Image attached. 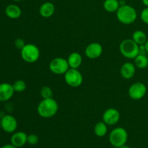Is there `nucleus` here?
<instances>
[{
    "label": "nucleus",
    "mask_w": 148,
    "mask_h": 148,
    "mask_svg": "<svg viewBox=\"0 0 148 148\" xmlns=\"http://www.w3.org/2000/svg\"><path fill=\"white\" fill-rule=\"evenodd\" d=\"M12 84L2 82L0 84V102H7L13 97L14 93Z\"/></svg>",
    "instance_id": "nucleus-12"
},
{
    "label": "nucleus",
    "mask_w": 148,
    "mask_h": 148,
    "mask_svg": "<svg viewBox=\"0 0 148 148\" xmlns=\"http://www.w3.org/2000/svg\"><path fill=\"white\" fill-rule=\"evenodd\" d=\"M134 64L138 69H146L148 66V57L147 55L138 54L134 59Z\"/></svg>",
    "instance_id": "nucleus-21"
},
{
    "label": "nucleus",
    "mask_w": 148,
    "mask_h": 148,
    "mask_svg": "<svg viewBox=\"0 0 148 148\" xmlns=\"http://www.w3.org/2000/svg\"><path fill=\"white\" fill-rule=\"evenodd\" d=\"M64 77L66 83L72 88H78L82 85L83 82V77L78 69L69 68L64 75Z\"/></svg>",
    "instance_id": "nucleus-6"
},
{
    "label": "nucleus",
    "mask_w": 148,
    "mask_h": 148,
    "mask_svg": "<svg viewBox=\"0 0 148 148\" xmlns=\"http://www.w3.org/2000/svg\"><path fill=\"white\" fill-rule=\"evenodd\" d=\"M5 14L12 20H16L21 17L22 10L17 4H9L5 8Z\"/></svg>",
    "instance_id": "nucleus-16"
},
{
    "label": "nucleus",
    "mask_w": 148,
    "mask_h": 148,
    "mask_svg": "<svg viewBox=\"0 0 148 148\" xmlns=\"http://www.w3.org/2000/svg\"><path fill=\"white\" fill-rule=\"evenodd\" d=\"M67 62L69 68L78 69L82 63V56L78 52H72L67 57Z\"/></svg>",
    "instance_id": "nucleus-17"
},
{
    "label": "nucleus",
    "mask_w": 148,
    "mask_h": 148,
    "mask_svg": "<svg viewBox=\"0 0 148 148\" xmlns=\"http://www.w3.org/2000/svg\"><path fill=\"white\" fill-rule=\"evenodd\" d=\"M12 86L15 92H23L27 88V85L23 79H17L14 81V83L12 84Z\"/></svg>",
    "instance_id": "nucleus-22"
},
{
    "label": "nucleus",
    "mask_w": 148,
    "mask_h": 148,
    "mask_svg": "<svg viewBox=\"0 0 148 148\" xmlns=\"http://www.w3.org/2000/svg\"><path fill=\"white\" fill-rule=\"evenodd\" d=\"M55 12V6L51 1H46L40 6L39 13L43 18H49L52 17Z\"/></svg>",
    "instance_id": "nucleus-15"
},
{
    "label": "nucleus",
    "mask_w": 148,
    "mask_h": 148,
    "mask_svg": "<svg viewBox=\"0 0 148 148\" xmlns=\"http://www.w3.org/2000/svg\"><path fill=\"white\" fill-rule=\"evenodd\" d=\"M136 66L132 62H126L121 66L120 69L121 76L125 79H130L133 78L136 73Z\"/></svg>",
    "instance_id": "nucleus-14"
},
{
    "label": "nucleus",
    "mask_w": 148,
    "mask_h": 148,
    "mask_svg": "<svg viewBox=\"0 0 148 148\" xmlns=\"http://www.w3.org/2000/svg\"><path fill=\"white\" fill-rule=\"evenodd\" d=\"M145 46L146 50H147V53H148V39L147 40V41H146V43H145Z\"/></svg>",
    "instance_id": "nucleus-29"
},
{
    "label": "nucleus",
    "mask_w": 148,
    "mask_h": 148,
    "mask_svg": "<svg viewBox=\"0 0 148 148\" xmlns=\"http://www.w3.org/2000/svg\"><path fill=\"white\" fill-rule=\"evenodd\" d=\"M17 121L16 118L10 114L4 115L1 117V128L8 134L15 132L17 129Z\"/></svg>",
    "instance_id": "nucleus-9"
},
{
    "label": "nucleus",
    "mask_w": 148,
    "mask_h": 148,
    "mask_svg": "<svg viewBox=\"0 0 148 148\" xmlns=\"http://www.w3.org/2000/svg\"><path fill=\"white\" fill-rule=\"evenodd\" d=\"M1 148H17V147H14V146L13 145H12L11 143H10V144L4 145H3Z\"/></svg>",
    "instance_id": "nucleus-27"
},
{
    "label": "nucleus",
    "mask_w": 148,
    "mask_h": 148,
    "mask_svg": "<svg viewBox=\"0 0 148 148\" xmlns=\"http://www.w3.org/2000/svg\"><path fill=\"white\" fill-rule=\"evenodd\" d=\"M120 7L119 0H105L103 2V8L109 13L116 12Z\"/></svg>",
    "instance_id": "nucleus-18"
},
{
    "label": "nucleus",
    "mask_w": 148,
    "mask_h": 148,
    "mask_svg": "<svg viewBox=\"0 0 148 148\" xmlns=\"http://www.w3.org/2000/svg\"><path fill=\"white\" fill-rule=\"evenodd\" d=\"M142 2L145 7H148V0H142Z\"/></svg>",
    "instance_id": "nucleus-28"
},
{
    "label": "nucleus",
    "mask_w": 148,
    "mask_h": 148,
    "mask_svg": "<svg viewBox=\"0 0 148 148\" xmlns=\"http://www.w3.org/2000/svg\"><path fill=\"white\" fill-rule=\"evenodd\" d=\"M0 128H1V118H0Z\"/></svg>",
    "instance_id": "nucleus-32"
},
{
    "label": "nucleus",
    "mask_w": 148,
    "mask_h": 148,
    "mask_svg": "<svg viewBox=\"0 0 148 148\" xmlns=\"http://www.w3.org/2000/svg\"><path fill=\"white\" fill-rule=\"evenodd\" d=\"M49 68L52 73L55 75H64L69 69L67 59L62 57H56L52 59L49 64Z\"/></svg>",
    "instance_id": "nucleus-7"
},
{
    "label": "nucleus",
    "mask_w": 148,
    "mask_h": 148,
    "mask_svg": "<svg viewBox=\"0 0 148 148\" xmlns=\"http://www.w3.org/2000/svg\"><path fill=\"white\" fill-rule=\"evenodd\" d=\"M39 138L38 135L36 134H30L27 135V143H28L30 145H36L38 143Z\"/></svg>",
    "instance_id": "nucleus-24"
},
{
    "label": "nucleus",
    "mask_w": 148,
    "mask_h": 148,
    "mask_svg": "<svg viewBox=\"0 0 148 148\" xmlns=\"http://www.w3.org/2000/svg\"><path fill=\"white\" fill-rule=\"evenodd\" d=\"M59 110V104L53 98L43 99L38 103L37 112L40 117L44 119H50L54 116Z\"/></svg>",
    "instance_id": "nucleus-1"
},
{
    "label": "nucleus",
    "mask_w": 148,
    "mask_h": 148,
    "mask_svg": "<svg viewBox=\"0 0 148 148\" xmlns=\"http://www.w3.org/2000/svg\"><path fill=\"white\" fill-rule=\"evenodd\" d=\"M121 118L120 112L114 108H107L103 114V121L106 123L108 126H113L116 124L119 121Z\"/></svg>",
    "instance_id": "nucleus-10"
},
{
    "label": "nucleus",
    "mask_w": 148,
    "mask_h": 148,
    "mask_svg": "<svg viewBox=\"0 0 148 148\" xmlns=\"http://www.w3.org/2000/svg\"><path fill=\"white\" fill-rule=\"evenodd\" d=\"M103 49L101 43L93 42L86 46L85 50V54L88 59H96L102 55Z\"/></svg>",
    "instance_id": "nucleus-11"
},
{
    "label": "nucleus",
    "mask_w": 148,
    "mask_h": 148,
    "mask_svg": "<svg viewBox=\"0 0 148 148\" xmlns=\"http://www.w3.org/2000/svg\"><path fill=\"white\" fill-rule=\"evenodd\" d=\"M132 39L137 44L140 45H143L146 43L147 40V37L146 33L144 31L140 30H135L134 33H132Z\"/></svg>",
    "instance_id": "nucleus-20"
},
{
    "label": "nucleus",
    "mask_w": 148,
    "mask_h": 148,
    "mask_svg": "<svg viewBox=\"0 0 148 148\" xmlns=\"http://www.w3.org/2000/svg\"><path fill=\"white\" fill-rule=\"evenodd\" d=\"M120 53L129 59H134L139 54V45L132 38L123 40L119 45Z\"/></svg>",
    "instance_id": "nucleus-4"
},
{
    "label": "nucleus",
    "mask_w": 148,
    "mask_h": 148,
    "mask_svg": "<svg viewBox=\"0 0 148 148\" xmlns=\"http://www.w3.org/2000/svg\"><path fill=\"white\" fill-rule=\"evenodd\" d=\"M14 46H15L17 49H19V50L20 51L25 46L26 43L23 39L20 38H19L15 39V40H14Z\"/></svg>",
    "instance_id": "nucleus-26"
},
{
    "label": "nucleus",
    "mask_w": 148,
    "mask_h": 148,
    "mask_svg": "<svg viewBox=\"0 0 148 148\" xmlns=\"http://www.w3.org/2000/svg\"><path fill=\"white\" fill-rule=\"evenodd\" d=\"M40 94L43 99L53 98V90L48 85H44L40 88Z\"/></svg>",
    "instance_id": "nucleus-23"
},
{
    "label": "nucleus",
    "mask_w": 148,
    "mask_h": 148,
    "mask_svg": "<svg viewBox=\"0 0 148 148\" xmlns=\"http://www.w3.org/2000/svg\"><path fill=\"white\" fill-rule=\"evenodd\" d=\"M119 148H131V147H130V146L127 145V144H125V145H124L123 146H121V147H119Z\"/></svg>",
    "instance_id": "nucleus-30"
},
{
    "label": "nucleus",
    "mask_w": 148,
    "mask_h": 148,
    "mask_svg": "<svg viewBox=\"0 0 148 148\" xmlns=\"http://www.w3.org/2000/svg\"><path fill=\"white\" fill-rule=\"evenodd\" d=\"M94 133L98 137H103L108 133V125L104 121H99L94 127Z\"/></svg>",
    "instance_id": "nucleus-19"
},
{
    "label": "nucleus",
    "mask_w": 148,
    "mask_h": 148,
    "mask_svg": "<svg viewBox=\"0 0 148 148\" xmlns=\"http://www.w3.org/2000/svg\"><path fill=\"white\" fill-rule=\"evenodd\" d=\"M111 148H116V147H111Z\"/></svg>",
    "instance_id": "nucleus-33"
},
{
    "label": "nucleus",
    "mask_w": 148,
    "mask_h": 148,
    "mask_svg": "<svg viewBox=\"0 0 148 148\" xmlns=\"http://www.w3.org/2000/svg\"><path fill=\"white\" fill-rule=\"evenodd\" d=\"M116 14L117 20L124 25L132 24L137 18V12L135 9L127 4L120 6Z\"/></svg>",
    "instance_id": "nucleus-2"
},
{
    "label": "nucleus",
    "mask_w": 148,
    "mask_h": 148,
    "mask_svg": "<svg viewBox=\"0 0 148 148\" xmlns=\"http://www.w3.org/2000/svg\"><path fill=\"white\" fill-rule=\"evenodd\" d=\"M108 139L113 147L119 148L127 144L128 140V132L123 127H116L111 130Z\"/></svg>",
    "instance_id": "nucleus-5"
},
{
    "label": "nucleus",
    "mask_w": 148,
    "mask_h": 148,
    "mask_svg": "<svg viewBox=\"0 0 148 148\" xmlns=\"http://www.w3.org/2000/svg\"><path fill=\"white\" fill-rule=\"evenodd\" d=\"M147 90V87L143 82H136L130 85L128 94L131 99L139 101V100L143 99L145 96Z\"/></svg>",
    "instance_id": "nucleus-8"
},
{
    "label": "nucleus",
    "mask_w": 148,
    "mask_h": 148,
    "mask_svg": "<svg viewBox=\"0 0 148 148\" xmlns=\"http://www.w3.org/2000/svg\"><path fill=\"white\" fill-rule=\"evenodd\" d=\"M27 134L24 132H15L12 133L11 138H10V143L14 147L20 148L23 147L27 143Z\"/></svg>",
    "instance_id": "nucleus-13"
},
{
    "label": "nucleus",
    "mask_w": 148,
    "mask_h": 148,
    "mask_svg": "<svg viewBox=\"0 0 148 148\" xmlns=\"http://www.w3.org/2000/svg\"><path fill=\"white\" fill-rule=\"evenodd\" d=\"M20 56L24 62L29 64L35 63L40 58V49L33 43H26L20 50Z\"/></svg>",
    "instance_id": "nucleus-3"
},
{
    "label": "nucleus",
    "mask_w": 148,
    "mask_h": 148,
    "mask_svg": "<svg viewBox=\"0 0 148 148\" xmlns=\"http://www.w3.org/2000/svg\"><path fill=\"white\" fill-rule=\"evenodd\" d=\"M12 1H22V0H12Z\"/></svg>",
    "instance_id": "nucleus-31"
},
{
    "label": "nucleus",
    "mask_w": 148,
    "mask_h": 148,
    "mask_svg": "<svg viewBox=\"0 0 148 148\" xmlns=\"http://www.w3.org/2000/svg\"><path fill=\"white\" fill-rule=\"evenodd\" d=\"M140 18L145 24L148 25V7H146L142 10L140 13Z\"/></svg>",
    "instance_id": "nucleus-25"
}]
</instances>
